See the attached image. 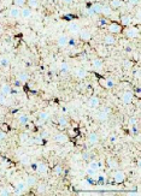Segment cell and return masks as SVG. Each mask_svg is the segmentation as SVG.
Wrapping results in <instances>:
<instances>
[{
  "mask_svg": "<svg viewBox=\"0 0 141 196\" xmlns=\"http://www.w3.org/2000/svg\"><path fill=\"white\" fill-rule=\"evenodd\" d=\"M107 29H109L110 34H119V33L122 31V25L116 22H113V23H110Z\"/></svg>",
  "mask_w": 141,
  "mask_h": 196,
  "instance_id": "cell-1",
  "label": "cell"
},
{
  "mask_svg": "<svg viewBox=\"0 0 141 196\" xmlns=\"http://www.w3.org/2000/svg\"><path fill=\"white\" fill-rule=\"evenodd\" d=\"M125 35H127L129 39L138 38L139 36V28L138 27H129V28L125 30Z\"/></svg>",
  "mask_w": 141,
  "mask_h": 196,
  "instance_id": "cell-2",
  "label": "cell"
},
{
  "mask_svg": "<svg viewBox=\"0 0 141 196\" xmlns=\"http://www.w3.org/2000/svg\"><path fill=\"white\" fill-rule=\"evenodd\" d=\"M113 179H115V182H116L117 184H121L124 182L125 179V174L123 171H116L115 172V174H113Z\"/></svg>",
  "mask_w": 141,
  "mask_h": 196,
  "instance_id": "cell-3",
  "label": "cell"
},
{
  "mask_svg": "<svg viewBox=\"0 0 141 196\" xmlns=\"http://www.w3.org/2000/svg\"><path fill=\"white\" fill-rule=\"evenodd\" d=\"M35 170L39 172V173H41V174H46L47 173V171H48V167H47V164H45V162H42V161H40V162H38V165L35 166Z\"/></svg>",
  "mask_w": 141,
  "mask_h": 196,
  "instance_id": "cell-4",
  "label": "cell"
},
{
  "mask_svg": "<svg viewBox=\"0 0 141 196\" xmlns=\"http://www.w3.org/2000/svg\"><path fill=\"white\" fill-rule=\"evenodd\" d=\"M133 97H134V94L132 93V91H124V93L122 94V101L124 103H130L133 101Z\"/></svg>",
  "mask_w": 141,
  "mask_h": 196,
  "instance_id": "cell-5",
  "label": "cell"
},
{
  "mask_svg": "<svg viewBox=\"0 0 141 196\" xmlns=\"http://www.w3.org/2000/svg\"><path fill=\"white\" fill-rule=\"evenodd\" d=\"M68 29H69V31L71 33V34H75V35H77L78 33H80V30H81L80 25H78L77 23H75V22H71V23H70L69 27H68Z\"/></svg>",
  "mask_w": 141,
  "mask_h": 196,
  "instance_id": "cell-6",
  "label": "cell"
},
{
  "mask_svg": "<svg viewBox=\"0 0 141 196\" xmlns=\"http://www.w3.org/2000/svg\"><path fill=\"white\" fill-rule=\"evenodd\" d=\"M133 22V17L129 15H124L121 17V23H122L123 27H129Z\"/></svg>",
  "mask_w": 141,
  "mask_h": 196,
  "instance_id": "cell-7",
  "label": "cell"
},
{
  "mask_svg": "<svg viewBox=\"0 0 141 196\" xmlns=\"http://www.w3.org/2000/svg\"><path fill=\"white\" fill-rule=\"evenodd\" d=\"M9 15H10V17H12V18H18L19 16H21V10L17 6H12L9 11Z\"/></svg>",
  "mask_w": 141,
  "mask_h": 196,
  "instance_id": "cell-8",
  "label": "cell"
},
{
  "mask_svg": "<svg viewBox=\"0 0 141 196\" xmlns=\"http://www.w3.org/2000/svg\"><path fill=\"white\" fill-rule=\"evenodd\" d=\"M99 103H100V100L98 99L97 96H92L88 101V106L91 107V108H97L99 107Z\"/></svg>",
  "mask_w": 141,
  "mask_h": 196,
  "instance_id": "cell-9",
  "label": "cell"
},
{
  "mask_svg": "<svg viewBox=\"0 0 141 196\" xmlns=\"http://www.w3.org/2000/svg\"><path fill=\"white\" fill-rule=\"evenodd\" d=\"M54 141L58 142V143H65V142H68V136L65 134L60 132V134H57L54 136Z\"/></svg>",
  "mask_w": 141,
  "mask_h": 196,
  "instance_id": "cell-10",
  "label": "cell"
},
{
  "mask_svg": "<svg viewBox=\"0 0 141 196\" xmlns=\"http://www.w3.org/2000/svg\"><path fill=\"white\" fill-rule=\"evenodd\" d=\"M80 38L82 39L83 41H89L91 40V38H92V35H91V33L88 30H86V29H82V30H80Z\"/></svg>",
  "mask_w": 141,
  "mask_h": 196,
  "instance_id": "cell-11",
  "label": "cell"
},
{
  "mask_svg": "<svg viewBox=\"0 0 141 196\" xmlns=\"http://www.w3.org/2000/svg\"><path fill=\"white\" fill-rule=\"evenodd\" d=\"M99 142V136H98L97 132H92L88 136V143L89 144H97Z\"/></svg>",
  "mask_w": 141,
  "mask_h": 196,
  "instance_id": "cell-12",
  "label": "cell"
},
{
  "mask_svg": "<svg viewBox=\"0 0 141 196\" xmlns=\"http://www.w3.org/2000/svg\"><path fill=\"white\" fill-rule=\"evenodd\" d=\"M68 41H69V38L66 36V35H60L59 38H58V46L60 47H66L68 46Z\"/></svg>",
  "mask_w": 141,
  "mask_h": 196,
  "instance_id": "cell-13",
  "label": "cell"
},
{
  "mask_svg": "<svg viewBox=\"0 0 141 196\" xmlns=\"http://www.w3.org/2000/svg\"><path fill=\"white\" fill-rule=\"evenodd\" d=\"M1 93H3V95L9 96V95L12 94V87H11L10 84H3V85H1Z\"/></svg>",
  "mask_w": 141,
  "mask_h": 196,
  "instance_id": "cell-14",
  "label": "cell"
},
{
  "mask_svg": "<svg viewBox=\"0 0 141 196\" xmlns=\"http://www.w3.org/2000/svg\"><path fill=\"white\" fill-rule=\"evenodd\" d=\"M21 17L23 19H28L29 17H31V9L30 7H24L21 10Z\"/></svg>",
  "mask_w": 141,
  "mask_h": 196,
  "instance_id": "cell-15",
  "label": "cell"
},
{
  "mask_svg": "<svg viewBox=\"0 0 141 196\" xmlns=\"http://www.w3.org/2000/svg\"><path fill=\"white\" fill-rule=\"evenodd\" d=\"M36 182H38V179H36L35 176H28L27 179H25V184H27V187H33V185L36 184Z\"/></svg>",
  "mask_w": 141,
  "mask_h": 196,
  "instance_id": "cell-16",
  "label": "cell"
},
{
  "mask_svg": "<svg viewBox=\"0 0 141 196\" xmlns=\"http://www.w3.org/2000/svg\"><path fill=\"white\" fill-rule=\"evenodd\" d=\"M104 42L106 45H115L116 44V39L113 36V34H110V35H106L105 38H104Z\"/></svg>",
  "mask_w": 141,
  "mask_h": 196,
  "instance_id": "cell-17",
  "label": "cell"
},
{
  "mask_svg": "<svg viewBox=\"0 0 141 196\" xmlns=\"http://www.w3.org/2000/svg\"><path fill=\"white\" fill-rule=\"evenodd\" d=\"M17 79H18L21 83H27V82L29 81V75L27 72H22V74H19V75L17 76Z\"/></svg>",
  "mask_w": 141,
  "mask_h": 196,
  "instance_id": "cell-18",
  "label": "cell"
},
{
  "mask_svg": "<svg viewBox=\"0 0 141 196\" xmlns=\"http://www.w3.org/2000/svg\"><path fill=\"white\" fill-rule=\"evenodd\" d=\"M101 7H103V5H101V4L95 3V4H93V5L91 6V9L94 11V13H95V15H101Z\"/></svg>",
  "mask_w": 141,
  "mask_h": 196,
  "instance_id": "cell-19",
  "label": "cell"
},
{
  "mask_svg": "<svg viewBox=\"0 0 141 196\" xmlns=\"http://www.w3.org/2000/svg\"><path fill=\"white\" fill-rule=\"evenodd\" d=\"M92 65H93L94 69H98V70H100V69H103L104 64H103V60L99 59V58H97V59H94L93 62H92Z\"/></svg>",
  "mask_w": 141,
  "mask_h": 196,
  "instance_id": "cell-20",
  "label": "cell"
},
{
  "mask_svg": "<svg viewBox=\"0 0 141 196\" xmlns=\"http://www.w3.org/2000/svg\"><path fill=\"white\" fill-rule=\"evenodd\" d=\"M101 84H103L105 88H107V89H111V88H113V85H115V81L111 79V78H107L106 81H101Z\"/></svg>",
  "mask_w": 141,
  "mask_h": 196,
  "instance_id": "cell-21",
  "label": "cell"
},
{
  "mask_svg": "<svg viewBox=\"0 0 141 196\" xmlns=\"http://www.w3.org/2000/svg\"><path fill=\"white\" fill-rule=\"evenodd\" d=\"M109 114L110 113H107V112H105V111L101 109L100 112L98 113V119H99L100 121H106L107 119H109Z\"/></svg>",
  "mask_w": 141,
  "mask_h": 196,
  "instance_id": "cell-22",
  "label": "cell"
},
{
  "mask_svg": "<svg viewBox=\"0 0 141 196\" xmlns=\"http://www.w3.org/2000/svg\"><path fill=\"white\" fill-rule=\"evenodd\" d=\"M111 13H112V9H111L109 5H103V7H101V15L111 16Z\"/></svg>",
  "mask_w": 141,
  "mask_h": 196,
  "instance_id": "cell-23",
  "label": "cell"
},
{
  "mask_svg": "<svg viewBox=\"0 0 141 196\" xmlns=\"http://www.w3.org/2000/svg\"><path fill=\"white\" fill-rule=\"evenodd\" d=\"M107 164H109V167L111 168V170H117V168H118V162H117V160H115V159H109V160H107Z\"/></svg>",
  "mask_w": 141,
  "mask_h": 196,
  "instance_id": "cell-24",
  "label": "cell"
},
{
  "mask_svg": "<svg viewBox=\"0 0 141 196\" xmlns=\"http://www.w3.org/2000/svg\"><path fill=\"white\" fill-rule=\"evenodd\" d=\"M87 75H88V72L86 71L85 69H77L76 70V76H77L78 78H85V77H87Z\"/></svg>",
  "mask_w": 141,
  "mask_h": 196,
  "instance_id": "cell-25",
  "label": "cell"
},
{
  "mask_svg": "<svg viewBox=\"0 0 141 196\" xmlns=\"http://www.w3.org/2000/svg\"><path fill=\"white\" fill-rule=\"evenodd\" d=\"M59 69H60V72L64 75V74H68V72L70 71V65L68 64V63H62Z\"/></svg>",
  "mask_w": 141,
  "mask_h": 196,
  "instance_id": "cell-26",
  "label": "cell"
},
{
  "mask_svg": "<svg viewBox=\"0 0 141 196\" xmlns=\"http://www.w3.org/2000/svg\"><path fill=\"white\" fill-rule=\"evenodd\" d=\"M111 9H118V7L122 6V1L121 0H111L109 5Z\"/></svg>",
  "mask_w": 141,
  "mask_h": 196,
  "instance_id": "cell-27",
  "label": "cell"
},
{
  "mask_svg": "<svg viewBox=\"0 0 141 196\" xmlns=\"http://www.w3.org/2000/svg\"><path fill=\"white\" fill-rule=\"evenodd\" d=\"M88 167L91 168V170H93V171H98V170L101 167V164L100 162H98V161H91Z\"/></svg>",
  "mask_w": 141,
  "mask_h": 196,
  "instance_id": "cell-28",
  "label": "cell"
},
{
  "mask_svg": "<svg viewBox=\"0 0 141 196\" xmlns=\"http://www.w3.org/2000/svg\"><path fill=\"white\" fill-rule=\"evenodd\" d=\"M21 164L24 166H29L30 165V158L28 155H23L21 156Z\"/></svg>",
  "mask_w": 141,
  "mask_h": 196,
  "instance_id": "cell-29",
  "label": "cell"
},
{
  "mask_svg": "<svg viewBox=\"0 0 141 196\" xmlns=\"http://www.w3.org/2000/svg\"><path fill=\"white\" fill-rule=\"evenodd\" d=\"M39 118H40L41 121H47L48 119H50V113L48 112H40Z\"/></svg>",
  "mask_w": 141,
  "mask_h": 196,
  "instance_id": "cell-30",
  "label": "cell"
},
{
  "mask_svg": "<svg viewBox=\"0 0 141 196\" xmlns=\"http://www.w3.org/2000/svg\"><path fill=\"white\" fill-rule=\"evenodd\" d=\"M28 120H29L28 115H25V114H21L18 117V123H19V124H22V125L27 124V123H28Z\"/></svg>",
  "mask_w": 141,
  "mask_h": 196,
  "instance_id": "cell-31",
  "label": "cell"
},
{
  "mask_svg": "<svg viewBox=\"0 0 141 196\" xmlns=\"http://www.w3.org/2000/svg\"><path fill=\"white\" fill-rule=\"evenodd\" d=\"M29 7L30 9H38L39 7V1L38 0H28Z\"/></svg>",
  "mask_w": 141,
  "mask_h": 196,
  "instance_id": "cell-32",
  "label": "cell"
},
{
  "mask_svg": "<svg viewBox=\"0 0 141 196\" xmlns=\"http://www.w3.org/2000/svg\"><path fill=\"white\" fill-rule=\"evenodd\" d=\"M25 188H27V184H25L24 182H18V183H17V185H16V189L21 190L22 193L25 190Z\"/></svg>",
  "mask_w": 141,
  "mask_h": 196,
  "instance_id": "cell-33",
  "label": "cell"
},
{
  "mask_svg": "<svg viewBox=\"0 0 141 196\" xmlns=\"http://www.w3.org/2000/svg\"><path fill=\"white\" fill-rule=\"evenodd\" d=\"M53 172H54V174L59 176V174L63 173V167L60 165H56V166H54V168H53Z\"/></svg>",
  "mask_w": 141,
  "mask_h": 196,
  "instance_id": "cell-34",
  "label": "cell"
},
{
  "mask_svg": "<svg viewBox=\"0 0 141 196\" xmlns=\"http://www.w3.org/2000/svg\"><path fill=\"white\" fill-rule=\"evenodd\" d=\"M10 64V60L9 58H6V57H1L0 58V65H3V66H7Z\"/></svg>",
  "mask_w": 141,
  "mask_h": 196,
  "instance_id": "cell-35",
  "label": "cell"
},
{
  "mask_svg": "<svg viewBox=\"0 0 141 196\" xmlns=\"http://www.w3.org/2000/svg\"><path fill=\"white\" fill-rule=\"evenodd\" d=\"M58 123H59L60 126H66V125H68V120H66L64 117H59V118H58Z\"/></svg>",
  "mask_w": 141,
  "mask_h": 196,
  "instance_id": "cell-36",
  "label": "cell"
},
{
  "mask_svg": "<svg viewBox=\"0 0 141 196\" xmlns=\"http://www.w3.org/2000/svg\"><path fill=\"white\" fill-rule=\"evenodd\" d=\"M24 4H25V0H15V6L17 7L24 6Z\"/></svg>",
  "mask_w": 141,
  "mask_h": 196,
  "instance_id": "cell-37",
  "label": "cell"
},
{
  "mask_svg": "<svg viewBox=\"0 0 141 196\" xmlns=\"http://www.w3.org/2000/svg\"><path fill=\"white\" fill-rule=\"evenodd\" d=\"M83 13H86V15H88V16H94V15H95L94 11L91 9V7H87V9L83 10Z\"/></svg>",
  "mask_w": 141,
  "mask_h": 196,
  "instance_id": "cell-38",
  "label": "cell"
},
{
  "mask_svg": "<svg viewBox=\"0 0 141 196\" xmlns=\"http://www.w3.org/2000/svg\"><path fill=\"white\" fill-rule=\"evenodd\" d=\"M10 189H6V188H4V189H0V195L1 196H6V195H10Z\"/></svg>",
  "mask_w": 141,
  "mask_h": 196,
  "instance_id": "cell-39",
  "label": "cell"
},
{
  "mask_svg": "<svg viewBox=\"0 0 141 196\" xmlns=\"http://www.w3.org/2000/svg\"><path fill=\"white\" fill-rule=\"evenodd\" d=\"M129 125L133 126V125H138V119L135 118V117H132V118L129 119Z\"/></svg>",
  "mask_w": 141,
  "mask_h": 196,
  "instance_id": "cell-40",
  "label": "cell"
},
{
  "mask_svg": "<svg viewBox=\"0 0 141 196\" xmlns=\"http://www.w3.org/2000/svg\"><path fill=\"white\" fill-rule=\"evenodd\" d=\"M19 138H21V142H27V141L29 140V137H28V135L27 134H21V136H19Z\"/></svg>",
  "mask_w": 141,
  "mask_h": 196,
  "instance_id": "cell-41",
  "label": "cell"
},
{
  "mask_svg": "<svg viewBox=\"0 0 141 196\" xmlns=\"http://www.w3.org/2000/svg\"><path fill=\"white\" fill-rule=\"evenodd\" d=\"M33 142H34V143H38V144H41L42 143V138H41L40 136H36L34 140H33Z\"/></svg>",
  "mask_w": 141,
  "mask_h": 196,
  "instance_id": "cell-42",
  "label": "cell"
},
{
  "mask_svg": "<svg viewBox=\"0 0 141 196\" xmlns=\"http://www.w3.org/2000/svg\"><path fill=\"white\" fill-rule=\"evenodd\" d=\"M6 132H5V131H1L0 130V141H3V140H5V138H6Z\"/></svg>",
  "mask_w": 141,
  "mask_h": 196,
  "instance_id": "cell-43",
  "label": "cell"
},
{
  "mask_svg": "<svg viewBox=\"0 0 141 196\" xmlns=\"http://www.w3.org/2000/svg\"><path fill=\"white\" fill-rule=\"evenodd\" d=\"M76 45V41L74 40V39H69V41H68V46H75Z\"/></svg>",
  "mask_w": 141,
  "mask_h": 196,
  "instance_id": "cell-44",
  "label": "cell"
},
{
  "mask_svg": "<svg viewBox=\"0 0 141 196\" xmlns=\"http://www.w3.org/2000/svg\"><path fill=\"white\" fill-rule=\"evenodd\" d=\"M139 1H140V0H128V3L130 4L132 6H134V5H138Z\"/></svg>",
  "mask_w": 141,
  "mask_h": 196,
  "instance_id": "cell-45",
  "label": "cell"
},
{
  "mask_svg": "<svg viewBox=\"0 0 141 196\" xmlns=\"http://www.w3.org/2000/svg\"><path fill=\"white\" fill-rule=\"evenodd\" d=\"M123 64H124V66H125V68H127V69L132 66V63H130V62H128V60H124V62H123Z\"/></svg>",
  "mask_w": 141,
  "mask_h": 196,
  "instance_id": "cell-46",
  "label": "cell"
},
{
  "mask_svg": "<svg viewBox=\"0 0 141 196\" xmlns=\"http://www.w3.org/2000/svg\"><path fill=\"white\" fill-rule=\"evenodd\" d=\"M82 158L85 159V160H88V159H89V153H83V155H82Z\"/></svg>",
  "mask_w": 141,
  "mask_h": 196,
  "instance_id": "cell-47",
  "label": "cell"
},
{
  "mask_svg": "<svg viewBox=\"0 0 141 196\" xmlns=\"http://www.w3.org/2000/svg\"><path fill=\"white\" fill-rule=\"evenodd\" d=\"M0 103H5V99L3 96V93L0 94Z\"/></svg>",
  "mask_w": 141,
  "mask_h": 196,
  "instance_id": "cell-48",
  "label": "cell"
},
{
  "mask_svg": "<svg viewBox=\"0 0 141 196\" xmlns=\"http://www.w3.org/2000/svg\"><path fill=\"white\" fill-rule=\"evenodd\" d=\"M39 191H40V193L42 194V193L45 191V187H40V188H39Z\"/></svg>",
  "mask_w": 141,
  "mask_h": 196,
  "instance_id": "cell-49",
  "label": "cell"
},
{
  "mask_svg": "<svg viewBox=\"0 0 141 196\" xmlns=\"http://www.w3.org/2000/svg\"><path fill=\"white\" fill-rule=\"evenodd\" d=\"M103 111H105V112L110 113V108H109V107H104V108H103Z\"/></svg>",
  "mask_w": 141,
  "mask_h": 196,
  "instance_id": "cell-50",
  "label": "cell"
},
{
  "mask_svg": "<svg viewBox=\"0 0 141 196\" xmlns=\"http://www.w3.org/2000/svg\"><path fill=\"white\" fill-rule=\"evenodd\" d=\"M63 1H64L65 4H71L72 1H74V0H63Z\"/></svg>",
  "mask_w": 141,
  "mask_h": 196,
  "instance_id": "cell-51",
  "label": "cell"
},
{
  "mask_svg": "<svg viewBox=\"0 0 141 196\" xmlns=\"http://www.w3.org/2000/svg\"><path fill=\"white\" fill-rule=\"evenodd\" d=\"M135 75H136V77L139 78V76H140V72H139V71H136V74H135Z\"/></svg>",
  "mask_w": 141,
  "mask_h": 196,
  "instance_id": "cell-52",
  "label": "cell"
},
{
  "mask_svg": "<svg viewBox=\"0 0 141 196\" xmlns=\"http://www.w3.org/2000/svg\"><path fill=\"white\" fill-rule=\"evenodd\" d=\"M1 31H3V27L0 25V34H1Z\"/></svg>",
  "mask_w": 141,
  "mask_h": 196,
  "instance_id": "cell-53",
  "label": "cell"
},
{
  "mask_svg": "<svg viewBox=\"0 0 141 196\" xmlns=\"http://www.w3.org/2000/svg\"><path fill=\"white\" fill-rule=\"evenodd\" d=\"M1 176H3V174H1V171H0V179H1Z\"/></svg>",
  "mask_w": 141,
  "mask_h": 196,
  "instance_id": "cell-54",
  "label": "cell"
}]
</instances>
